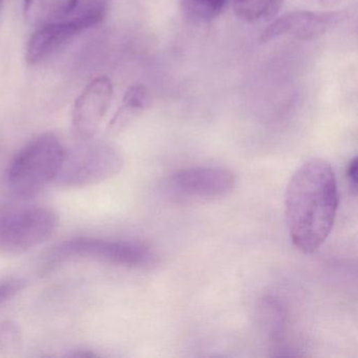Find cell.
<instances>
[{
    "instance_id": "ba28073f",
    "label": "cell",
    "mask_w": 358,
    "mask_h": 358,
    "mask_svg": "<svg viewBox=\"0 0 358 358\" xmlns=\"http://www.w3.org/2000/svg\"><path fill=\"white\" fill-rule=\"evenodd\" d=\"M343 18V12H290L273 20L262 33L261 41L266 43L282 37L313 41L337 26Z\"/></svg>"
},
{
    "instance_id": "9c48e42d",
    "label": "cell",
    "mask_w": 358,
    "mask_h": 358,
    "mask_svg": "<svg viewBox=\"0 0 358 358\" xmlns=\"http://www.w3.org/2000/svg\"><path fill=\"white\" fill-rule=\"evenodd\" d=\"M114 95L113 83L108 77L100 76L87 85L75 102L73 125L85 139H91L99 129Z\"/></svg>"
},
{
    "instance_id": "5b68a950",
    "label": "cell",
    "mask_w": 358,
    "mask_h": 358,
    "mask_svg": "<svg viewBox=\"0 0 358 358\" xmlns=\"http://www.w3.org/2000/svg\"><path fill=\"white\" fill-rule=\"evenodd\" d=\"M58 215L43 206H27L0 215V251L20 255L41 246L58 228Z\"/></svg>"
},
{
    "instance_id": "4fadbf2b",
    "label": "cell",
    "mask_w": 358,
    "mask_h": 358,
    "mask_svg": "<svg viewBox=\"0 0 358 358\" xmlns=\"http://www.w3.org/2000/svg\"><path fill=\"white\" fill-rule=\"evenodd\" d=\"M228 0H180L183 15L194 24H207L221 15Z\"/></svg>"
},
{
    "instance_id": "8fae6325",
    "label": "cell",
    "mask_w": 358,
    "mask_h": 358,
    "mask_svg": "<svg viewBox=\"0 0 358 358\" xmlns=\"http://www.w3.org/2000/svg\"><path fill=\"white\" fill-rule=\"evenodd\" d=\"M148 103V90L143 85H133L127 90L122 104L110 123V131L118 133L129 127L145 110Z\"/></svg>"
},
{
    "instance_id": "5bb4252c",
    "label": "cell",
    "mask_w": 358,
    "mask_h": 358,
    "mask_svg": "<svg viewBox=\"0 0 358 358\" xmlns=\"http://www.w3.org/2000/svg\"><path fill=\"white\" fill-rule=\"evenodd\" d=\"M24 287V280H18V278L0 282V307H3L6 303L15 297Z\"/></svg>"
},
{
    "instance_id": "277c9868",
    "label": "cell",
    "mask_w": 358,
    "mask_h": 358,
    "mask_svg": "<svg viewBox=\"0 0 358 358\" xmlns=\"http://www.w3.org/2000/svg\"><path fill=\"white\" fill-rule=\"evenodd\" d=\"M106 12L108 5L104 0H89L66 17L39 27L29 41L27 60L30 64L43 62L77 35L99 24Z\"/></svg>"
},
{
    "instance_id": "2e32d148",
    "label": "cell",
    "mask_w": 358,
    "mask_h": 358,
    "mask_svg": "<svg viewBox=\"0 0 358 358\" xmlns=\"http://www.w3.org/2000/svg\"><path fill=\"white\" fill-rule=\"evenodd\" d=\"M317 3H322V5H328V3H333L334 1H336V0H316Z\"/></svg>"
},
{
    "instance_id": "3957f363",
    "label": "cell",
    "mask_w": 358,
    "mask_h": 358,
    "mask_svg": "<svg viewBox=\"0 0 358 358\" xmlns=\"http://www.w3.org/2000/svg\"><path fill=\"white\" fill-rule=\"evenodd\" d=\"M66 148L52 134L39 136L18 152L10 164L7 182L18 198L36 196L45 186L55 182Z\"/></svg>"
},
{
    "instance_id": "6da1fadb",
    "label": "cell",
    "mask_w": 358,
    "mask_h": 358,
    "mask_svg": "<svg viewBox=\"0 0 358 358\" xmlns=\"http://www.w3.org/2000/svg\"><path fill=\"white\" fill-rule=\"evenodd\" d=\"M336 177L322 159H310L295 171L287 185L285 215L293 245L313 253L330 236L338 209Z\"/></svg>"
},
{
    "instance_id": "30bf717a",
    "label": "cell",
    "mask_w": 358,
    "mask_h": 358,
    "mask_svg": "<svg viewBox=\"0 0 358 358\" xmlns=\"http://www.w3.org/2000/svg\"><path fill=\"white\" fill-rule=\"evenodd\" d=\"M80 0H24V16L30 24L41 27L72 14Z\"/></svg>"
},
{
    "instance_id": "8992f818",
    "label": "cell",
    "mask_w": 358,
    "mask_h": 358,
    "mask_svg": "<svg viewBox=\"0 0 358 358\" xmlns=\"http://www.w3.org/2000/svg\"><path fill=\"white\" fill-rule=\"evenodd\" d=\"M124 166L122 155L106 145L66 150L55 183L62 188H83L116 177Z\"/></svg>"
},
{
    "instance_id": "52a82bcc",
    "label": "cell",
    "mask_w": 358,
    "mask_h": 358,
    "mask_svg": "<svg viewBox=\"0 0 358 358\" xmlns=\"http://www.w3.org/2000/svg\"><path fill=\"white\" fill-rule=\"evenodd\" d=\"M236 183V176L226 167H188L175 171L167 178L165 192L176 200H215L229 194Z\"/></svg>"
},
{
    "instance_id": "7a4b0ae2",
    "label": "cell",
    "mask_w": 358,
    "mask_h": 358,
    "mask_svg": "<svg viewBox=\"0 0 358 358\" xmlns=\"http://www.w3.org/2000/svg\"><path fill=\"white\" fill-rule=\"evenodd\" d=\"M72 259H89L131 269H148L158 264L154 249L142 243L76 236L53 247L45 257V267L51 269Z\"/></svg>"
},
{
    "instance_id": "7c38bea8",
    "label": "cell",
    "mask_w": 358,
    "mask_h": 358,
    "mask_svg": "<svg viewBox=\"0 0 358 358\" xmlns=\"http://www.w3.org/2000/svg\"><path fill=\"white\" fill-rule=\"evenodd\" d=\"M285 0H234V14L247 24L273 20Z\"/></svg>"
},
{
    "instance_id": "9a60e30c",
    "label": "cell",
    "mask_w": 358,
    "mask_h": 358,
    "mask_svg": "<svg viewBox=\"0 0 358 358\" xmlns=\"http://www.w3.org/2000/svg\"><path fill=\"white\" fill-rule=\"evenodd\" d=\"M347 175L350 183L352 184V187L354 190H356V186H357V159L354 158L352 162L350 163Z\"/></svg>"
}]
</instances>
